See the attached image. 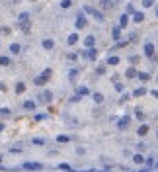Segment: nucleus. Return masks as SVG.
Segmentation results:
<instances>
[{"instance_id":"obj_9","label":"nucleus","mask_w":158,"mask_h":172,"mask_svg":"<svg viewBox=\"0 0 158 172\" xmlns=\"http://www.w3.org/2000/svg\"><path fill=\"white\" fill-rule=\"evenodd\" d=\"M76 94H78V96H88L90 90H88L86 86H80V88H76Z\"/></svg>"},{"instance_id":"obj_40","label":"nucleus","mask_w":158,"mask_h":172,"mask_svg":"<svg viewBox=\"0 0 158 172\" xmlns=\"http://www.w3.org/2000/svg\"><path fill=\"white\" fill-rule=\"evenodd\" d=\"M76 59H78V57H76L74 53H70V55H68V61H76Z\"/></svg>"},{"instance_id":"obj_3","label":"nucleus","mask_w":158,"mask_h":172,"mask_svg":"<svg viewBox=\"0 0 158 172\" xmlns=\"http://www.w3.org/2000/svg\"><path fill=\"white\" fill-rule=\"evenodd\" d=\"M96 55H98V53H96V49H94V47H90V49L84 53V57H86L88 61H96Z\"/></svg>"},{"instance_id":"obj_1","label":"nucleus","mask_w":158,"mask_h":172,"mask_svg":"<svg viewBox=\"0 0 158 172\" xmlns=\"http://www.w3.org/2000/svg\"><path fill=\"white\" fill-rule=\"evenodd\" d=\"M37 100H39L41 104H49V102L53 100V92H51V90H43V92H39Z\"/></svg>"},{"instance_id":"obj_12","label":"nucleus","mask_w":158,"mask_h":172,"mask_svg":"<svg viewBox=\"0 0 158 172\" xmlns=\"http://www.w3.org/2000/svg\"><path fill=\"white\" fill-rule=\"evenodd\" d=\"M84 45L88 47V49L94 47V35H88V37H86V39H84Z\"/></svg>"},{"instance_id":"obj_13","label":"nucleus","mask_w":158,"mask_h":172,"mask_svg":"<svg viewBox=\"0 0 158 172\" xmlns=\"http://www.w3.org/2000/svg\"><path fill=\"white\" fill-rule=\"evenodd\" d=\"M92 98H94V102H96V104H102V102H104V94L96 92V94H94V96H92Z\"/></svg>"},{"instance_id":"obj_33","label":"nucleus","mask_w":158,"mask_h":172,"mask_svg":"<svg viewBox=\"0 0 158 172\" xmlns=\"http://www.w3.org/2000/svg\"><path fill=\"white\" fill-rule=\"evenodd\" d=\"M107 63H109V65H117V63H119V57H109Z\"/></svg>"},{"instance_id":"obj_21","label":"nucleus","mask_w":158,"mask_h":172,"mask_svg":"<svg viewBox=\"0 0 158 172\" xmlns=\"http://www.w3.org/2000/svg\"><path fill=\"white\" fill-rule=\"evenodd\" d=\"M31 143H33V145H41V147H43V145H45V139H41V137H35Z\"/></svg>"},{"instance_id":"obj_39","label":"nucleus","mask_w":158,"mask_h":172,"mask_svg":"<svg viewBox=\"0 0 158 172\" xmlns=\"http://www.w3.org/2000/svg\"><path fill=\"white\" fill-rule=\"evenodd\" d=\"M146 164L152 166V164H154V159H152V157H148V159H146Z\"/></svg>"},{"instance_id":"obj_7","label":"nucleus","mask_w":158,"mask_h":172,"mask_svg":"<svg viewBox=\"0 0 158 172\" xmlns=\"http://www.w3.org/2000/svg\"><path fill=\"white\" fill-rule=\"evenodd\" d=\"M86 12H88V14H94V16H96L98 20H104V16H102V14H100L98 10H94V8H90V6H86Z\"/></svg>"},{"instance_id":"obj_4","label":"nucleus","mask_w":158,"mask_h":172,"mask_svg":"<svg viewBox=\"0 0 158 172\" xmlns=\"http://www.w3.org/2000/svg\"><path fill=\"white\" fill-rule=\"evenodd\" d=\"M76 27H78V29L86 27V18H84V14H78V18H76Z\"/></svg>"},{"instance_id":"obj_35","label":"nucleus","mask_w":158,"mask_h":172,"mask_svg":"<svg viewBox=\"0 0 158 172\" xmlns=\"http://www.w3.org/2000/svg\"><path fill=\"white\" fill-rule=\"evenodd\" d=\"M133 159H135V162H137V164H141V162H143V157H141V155H135V157H133Z\"/></svg>"},{"instance_id":"obj_41","label":"nucleus","mask_w":158,"mask_h":172,"mask_svg":"<svg viewBox=\"0 0 158 172\" xmlns=\"http://www.w3.org/2000/svg\"><path fill=\"white\" fill-rule=\"evenodd\" d=\"M152 96H154V98H158V90H152Z\"/></svg>"},{"instance_id":"obj_45","label":"nucleus","mask_w":158,"mask_h":172,"mask_svg":"<svg viewBox=\"0 0 158 172\" xmlns=\"http://www.w3.org/2000/svg\"><path fill=\"white\" fill-rule=\"evenodd\" d=\"M0 160H2V155H0Z\"/></svg>"},{"instance_id":"obj_28","label":"nucleus","mask_w":158,"mask_h":172,"mask_svg":"<svg viewBox=\"0 0 158 172\" xmlns=\"http://www.w3.org/2000/svg\"><path fill=\"white\" fill-rule=\"evenodd\" d=\"M111 0H102V8H111Z\"/></svg>"},{"instance_id":"obj_31","label":"nucleus","mask_w":158,"mask_h":172,"mask_svg":"<svg viewBox=\"0 0 158 172\" xmlns=\"http://www.w3.org/2000/svg\"><path fill=\"white\" fill-rule=\"evenodd\" d=\"M41 74H43V76H45V78L49 80V78H51V69H45V71H43Z\"/></svg>"},{"instance_id":"obj_32","label":"nucleus","mask_w":158,"mask_h":172,"mask_svg":"<svg viewBox=\"0 0 158 172\" xmlns=\"http://www.w3.org/2000/svg\"><path fill=\"white\" fill-rule=\"evenodd\" d=\"M145 92H146L145 88H137V90H135V92H133V94H135V96H143V94H145Z\"/></svg>"},{"instance_id":"obj_19","label":"nucleus","mask_w":158,"mask_h":172,"mask_svg":"<svg viewBox=\"0 0 158 172\" xmlns=\"http://www.w3.org/2000/svg\"><path fill=\"white\" fill-rule=\"evenodd\" d=\"M146 133H148V125H141V127H139V135H141V137L146 135Z\"/></svg>"},{"instance_id":"obj_10","label":"nucleus","mask_w":158,"mask_h":172,"mask_svg":"<svg viewBox=\"0 0 158 172\" xmlns=\"http://www.w3.org/2000/svg\"><path fill=\"white\" fill-rule=\"evenodd\" d=\"M59 170H63V172H74V170H72V166H70V164H66V162L59 164Z\"/></svg>"},{"instance_id":"obj_6","label":"nucleus","mask_w":158,"mask_h":172,"mask_svg":"<svg viewBox=\"0 0 158 172\" xmlns=\"http://www.w3.org/2000/svg\"><path fill=\"white\" fill-rule=\"evenodd\" d=\"M41 45H43V49H47V51H49V49H53V47H55V41H53V39H43V43H41Z\"/></svg>"},{"instance_id":"obj_42","label":"nucleus","mask_w":158,"mask_h":172,"mask_svg":"<svg viewBox=\"0 0 158 172\" xmlns=\"http://www.w3.org/2000/svg\"><path fill=\"white\" fill-rule=\"evenodd\" d=\"M2 129H4V123H0V131H2Z\"/></svg>"},{"instance_id":"obj_44","label":"nucleus","mask_w":158,"mask_h":172,"mask_svg":"<svg viewBox=\"0 0 158 172\" xmlns=\"http://www.w3.org/2000/svg\"><path fill=\"white\" fill-rule=\"evenodd\" d=\"M141 172H148V170H141Z\"/></svg>"},{"instance_id":"obj_15","label":"nucleus","mask_w":158,"mask_h":172,"mask_svg":"<svg viewBox=\"0 0 158 172\" xmlns=\"http://www.w3.org/2000/svg\"><path fill=\"white\" fill-rule=\"evenodd\" d=\"M33 82H35V84H37V86H41V84H45V82H47V78H45V76H43V74H39V76H37V78L33 80Z\"/></svg>"},{"instance_id":"obj_37","label":"nucleus","mask_w":158,"mask_h":172,"mask_svg":"<svg viewBox=\"0 0 158 172\" xmlns=\"http://www.w3.org/2000/svg\"><path fill=\"white\" fill-rule=\"evenodd\" d=\"M0 115H10V110H8V108H2V110H0Z\"/></svg>"},{"instance_id":"obj_18","label":"nucleus","mask_w":158,"mask_h":172,"mask_svg":"<svg viewBox=\"0 0 158 172\" xmlns=\"http://www.w3.org/2000/svg\"><path fill=\"white\" fill-rule=\"evenodd\" d=\"M10 51H12L14 55H18L20 53V45H18V43H12V45H10Z\"/></svg>"},{"instance_id":"obj_34","label":"nucleus","mask_w":158,"mask_h":172,"mask_svg":"<svg viewBox=\"0 0 158 172\" xmlns=\"http://www.w3.org/2000/svg\"><path fill=\"white\" fill-rule=\"evenodd\" d=\"M43 119H47L45 113H37V115H35V121H43Z\"/></svg>"},{"instance_id":"obj_22","label":"nucleus","mask_w":158,"mask_h":172,"mask_svg":"<svg viewBox=\"0 0 158 172\" xmlns=\"http://www.w3.org/2000/svg\"><path fill=\"white\" fill-rule=\"evenodd\" d=\"M72 6V0H63L61 2V8H70Z\"/></svg>"},{"instance_id":"obj_25","label":"nucleus","mask_w":158,"mask_h":172,"mask_svg":"<svg viewBox=\"0 0 158 172\" xmlns=\"http://www.w3.org/2000/svg\"><path fill=\"white\" fill-rule=\"evenodd\" d=\"M137 76H139L141 80H148V78H150V74H148V73H139Z\"/></svg>"},{"instance_id":"obj_23","label":"nucleus","mask_w":158,"mask_h":172,"mask_svg":"<svg viewBox=\"0 0 158 172\" xmlns=\"http://www.w3.org/2000/svg\"><path fill=\"white\" fill-rule=\"evenodd\" d=\"M127 22H129V20H127V16H121V22H119V27L123 29V27L127 26Z\"/></svg>"},{"instance_id":"obj_11","label":"nucleus","mask_w":158,"mask_h":172,"mask_svg":"<svg viewBox=\"0 0 158 172\" xmlns=\"http://www.w3.org/2000/svg\"><path fill=\"white\" fill-rule=\"evenodd\" d=\"M145 53L148 55V57H152V53H154V45H152V43H146V47H145Z\"/></svg>"},{"instance_id":"obj_27","label":"nucleus","mask_w":158,"mask_h":172,"mask_svg":"<svg viewBox=\"0 0 158 172\" xmlns=\"http://www.w3.org/2000/svg\"><path fill=\"white\" fill-rule=\"evenodd\" d=\"M127 76H129V78H135V76H137V71H135V69H129V71H127Z\"/></svg>"},{"instance_id":"obj_17","label":"nucleus","mask_w":158,"mask_h":172,"mask_svg":"<svg viewBox=\"0 0 158 172\" xmlns=\"http://www.w3.org/2000/svg\"><path fill=\"white\" fill-rule=\"evenodd\" d=\"M16 92H18V94L26 92V84H24V82H18V84H16Z\"/></svg>"},{"instance_id":"obj_16","label":"nucleus","mask_w":158,"mask_h":172,"mask_svg":"<svg viewBox=\"0 0 158 172\" xmlns=\"http://www.w3.org/2000/svg\"><path fill=\"white\" fill-rule=\"evenodd\" d=\"M76 41H78V35H76V33H70V35H68V45H74Z\"/></svg>"},{"instance_id":"obj_26","label":"nucleus","mask_w":158,"mask_h":172,"mask_svg":"<svg viewBox=\"0 0 158 172\" xmlns=\"http://www.w3.org/2000/svg\"><path fill=\"white\" fill-rule=\"evenodd\" d=\"M18 20H20V22H27V20H29V16H27V12H22Z\"/></svg>"},{"instance_id":"obj_2","label":"nucleus","mask_w":158,"mask_h":172,"mask_svg":"<svg viewBox=\"0 0 158 172\" xmlns=\"http://www.w3.org/2000/svg\"><path fill=\"white\" fill-rule=\"evenodd\" d=\"M20 168L22 170H43V164L41 162H24Z\"/></svg>"},{"instance_id":"obj_24","label":"nucleus","mask_w":158,"mask_h":172,"mask_svg":"<svg viewBox=\"0 0 158 172\" xmlns=\"http://www.w3.org/2000/svg\"><path fill=\"white\" fill-rule=\"evenodd\" d=\"M76 76H78V71H76V69H72V71L68 73V78H70V80H74Z\"/></svg>"},{"instance_id":"obj_30","label":"nucleus","mask_w":158,"mask_h":172,"mask_svg":"<svg viewBox=\"0 0 158 172\" xmlns=\"http://www.w3.org/2000/svg\"><path fill=\"white\" fill-rule=\"evenodd\" d=\"M143 20H145V16H143L141 12H137V14H135V22H143Z\"/></svg>"},{"instance_id":"obj_14","label":"nucleus","mask_w":158,"mask_h":172,"mask_svg":"<svg viewBox=\"0 0 158 172\" xmlns=\"http://www.w3.org/2000/svg\"><path fill=\"white\" fill-rule=\"evenodd\" d=\"M70 137L68 135H57V143H68Z\"/></svg>"},{"instance_id":"obj_36","label":"nucleus","mask_w":158,"mask_h":172,"mask_svg":"<svg viewBox=\"0 0 158 172\" xmlns=\"http://www.w3.org/2000/svg\"><path fill=\"white\" fill-rule=\"evenodd\" d=\"M152 4H154V0H143V6H146V8L152 6Z\"/></svg>"},{"instance_id":"obj_29","label":"nucleus","mask_w":158,"mask_h":172,"mask_svg":"<svg viewBox=\"0 0 158 172\" xmlns=\"http://www.w3.org/2000/svg\"><path fill=\"white\" fill-rule=\"evenodd\" d=\"M119 35H121V27H115V29H113V37L119 39Z\"/></svg>"},{"instance_id":"obj_38","label":"nucleus","mask_w":158,"mask_h":172,"mask_svg":"<svg viewBox=\"0 0 158 172\" xmlns=\"http://www.w3.org/2000/svg\"><path fill=\"white\" fill-rule=\"evenodd\" d=\"M115 90H117V92H121V90H123V84H121V82H117V84H115Z\"/></svg>"},{"instance_id":"obj_20","label":"nucleus","mask_w":158,"mask_h":172,"mask_svg":"<svg viewBox=\"0 0 158 172\" xmlns=\"http://www.w3.org/2000/svg\"><path fill=\"white\" fill-rule=\"evenodd\" d=\"M10 65V57H0V66H8Z\"/></svg>"},{"instance_id":"obj_8","label":"nucleus","mask_w":158,"mask_h":172,"mask_svg":"<svg viewBox=\"0 0 158 172\" xmlns=\"http://www.w3.org/2000/svg\"><path fill=\"white\" fill-rule=\"evenodd\" d=\"M117 125H119V129H127V125H129V117H121Z\"/></svg>"},{"instance_id":"obj_43","label":"nucleus","mask_w":158,"mask_h":172,"mask_svg":"<svg viewBox=\"0 0 158 172\" xmlns=\"http://www.w3.org/2000/svg\"><path fill=\"white\" fill-rule=\"evenodd\" d=\"M156 170H158V162H156Z\"/></svg>"},{"instance_id":"obj_5","label":"nucleus","mask_w":158,"mask_h":172,"mask_svg":"<svg viewBox=\"0 0 158 172\" xmlns=\"http://www.w3.org/2000/svg\"><path fill=\"white\" fill-rule=\"evenodd\" d=\"M24 110L33 112V110H35V102H33V100H26V102H24Z\"/></svg>"}]
</instances>
